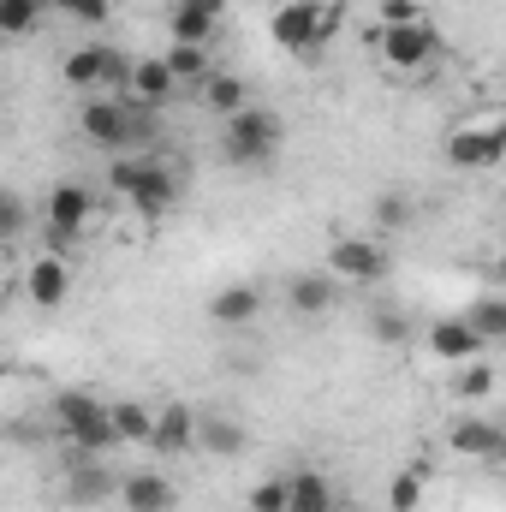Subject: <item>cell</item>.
I'll return each instance as SVG.
<instances>
[{"label":"cell","mask_w":506,"mask_h":512,"mask_svg":"<svg viewBox=\"0 0 506 512\" xmlns=\"http://www.w3.org/2000/svg\"><path fill=\"white\" fill-rule=\"evenodd\" d=\"M173 6H185V12H197V18H215V24H221V12H227V0H173Z\"/></svg>","instance_id":"obj_37"},{"label":"cell","mask_w":506,"mask_h":512,"mask_svg":"<svg viewBox=\"0 0 506 512\" xmlns=\"http://www.w3.org/2000/svg\"><path fill=\"white\" fill-rule=\"evenodd\" d=\"M24 298H30L36 310H60V304L72 298V268H66V256H54V251L30 256V268H24Z\"/></svg>","instance_id":"obj_12"},{"label":"cell","mask_w":506,"mask_h":512,"mask_svg":"<svg viewBox=\"0 0 506 512\" xmlns=\"http://www.w3.org/2000/svg\"><path fill=\"white\" fill-rule=\"evenodd\" d=\"M316 12H322V0H286V6L268 18V36H274L286 54H316Z\"/></svg>","instance_id":"obj_13"},{"label":"cell","mask_w":506,"mask_h":512,"mask_svg":"<svg viewBox=\"0 0 506 512\" xmlns=\"http://www.w3.org/2000/svg\"><path fill=\"white\" fill-rule=\"evenodd\" d=\"M328 274H334L340 286H376L381 274H387V251H381V239L340 233V239L328 245Z\"/></svg>","instance_id":"obj_8"},{"label":"cell","mask_w":506,"mask_h":512,"mask_svg":"<svg viewBox=\"0 0 506 512\" xmlns=\"http://www.w3.org/2000/svg\"><path fill=\"white\" fill-rule=\"evenodd\" d=\"M376 54H381V66H393V72H423L441 54V30H435V18H423V24H381Z\"/></svg>","instance_id":"obj_6"},{"label":"cell","mask_w":506,"mask_h":512,"mask_svg":"<svg viewBox=\"0 0 506 512\" xmlns=\"http://www.w3.org/2000/svg\"><path fill=\"white\" fill-rule=\"evenodd\" d=\"M465 316H471V328H477L489 346H506V298H477Z\"/></svg>","instance_id":"obj_27"},{"label":"cell","mask_w":506,"mask_h":512,"mask_svg":"<svg viewBox=\"0 0 506 512\" xmlns=\"http://www.w3.org/2000/svg\"><path fill=\"white\" fill-rule=\"evenodd\" d=\"M197 411L185 405V399H161L155 405V441H149V453H161V459H185L191 447H197Z\"/></svg>","instance_id":"obj_10"},{"label":"cell","mask_w":506,"mask_h":512,"mask_svg":"<svg viewBox=\"0 0 506 512\" xmlns=\"http://www.w3.org/2000/svg\"><path fill=\"white\" fill-rule=\"evenodd\" d=\"M245 507L251 512H286V477H262V483H251Z\"/></svg>","instance_id":"obj_31"},{"label":"cell","mask_w":506,"mask_h":512,"mask_svg":"<svg viewBox=\"0 0 506 512\" xmlns=\"http://www.w3.org/2000/svg\"><path fill=\"white\" fill-rule=\"evenodd\" d=\"M286 304H292L298 316H328V310L340 304V280H334L328 268H304V274L286 280Z\"/></svg>","instance_id":"obj_15"},{"label":"cell","mask_w":506,"mask_h":512,"mask_svg":"<svg viewBox=\"0 0 506 512\" xmlns=\"http://www.w3.org/2000/svg\"><path fill=\"white\" fill-rule=\"evenodd\" d=\"M340 24H346V6L340 0H322V12H316V48H328L340 36Z\"/></svg>","instance_id":"obj_34"},{"label":"cell","mask_w":506,"mask_h":512,"mask_svg":"<svg viewBox=\"0 0 506 512\" xmlns=\"http://www.w3.org/2000/svg\"><path fill=\"white\" fill-rule=\"evenodd\" d=\"M108 495H120V483H114L96 459H90V465H78V471L66 477V501H72V507H102Z\"/></svg>","instance_id":"obj_22"},{"label":"cell","mask_w":506,"mask_h":512,"mask_svg":"<svg viewBox=\"0 0 506 512\" xmlns=\"http://www.w3.org/2000/svg\"><path fill=\"white\" fill-rule=\"evenodd\" d=\"M48 12H54L48 0H0V30H6V36H30Z\"/></svg>","instance_id":"obj_26"},{"label":"cell","mask_w":506,"mask_h":512,"mask_svg":"<svg viewBox=\"0 0 506 512\" xmlns=\"http://www.w3.org/2000/svg\"><path fill=\"white\" fill-rule=\"evenodd\" d=\"M429 352L459 370V364H477L489 352V340L471 328V316H441V322H429Z\"/></svg>","instance_id":"obj_11"},{"label":"cell","mask_w":506,"mask_h":512,"mask_svg":"<svg viewBox=\"0 0 506 512\" xmlns=\"http://www.w3.org/2000/svg\"><path fill=\"white\" fill-rule=\"evenodd\" d=\"M78 131H84V143H96V149H131V108L126 102H114V96H84V108H78Z\"/></svg>","instance_id":"obj_9"},{"label":"cell","mask_w":506,"mask_h":512,"mask_svg":"<svg viewBox=\"0 0 506 512\" xmlns=\"http://www.w3.org/2000/svg\"><path fill=\"white\" fill-rule=\"evenodd\" d=\"M203 310H209V322H221V328H245V322L262 316V292H256L251 280H227V286L209 292Z\"/></svg>","instance_id":"obj_16"},{"label":"cell","mask_w":506,"mask_h":512,"mask_svg":"<svg viewBox=\"0 0 506 512\" xmlns=\"http://www.w3.org/2000/svg\"><path fill=\"white\" fill-rule=\"evenodd\" d=\"M161 60L173 66L179 84H209V78H215V54H209V42H167Z\"/></svg>","instance_id":"obj_21"},{"label":"cell","mask_w":506,"mask_h":512,"mask_svg":"<svg viewBox=\"0 0 506 512\" xmlns=\"http://www.w3.org/2000/svg\"><path fill=\"white\" fill-rule=\"evenodd\" d=\"M203 90V108L209 114H221V120H233V114H245L251 108V84L239 78V72H215L209 84H197Z\"/></svg>","instance_id":"obj_20"},{"label":"cell","mask_w":506,"mask_h":512,"mask_svg":"<svg viewBox=\"0 0 506 512\" xmlns=\"http://www.w3.org/2000/svg\"><path fill=\"white\" fill-rule=\"evenodd\" d=\"M0 227H6V245H18V233H24V197L18 191L0 197Z\"/></svg>","instance_id":"obj_35"},{"label":"cell","mask_w":506,"mask_h":512,"mask_svg":"<svg viewBox=\"0 0 506 512\" xmlns=\"http://www.w3.org/2000/svg\"><path fill=\"white\" fill-rule=\"evenodd\" d=\"M495 268H501V280H506V251H501V262H495Z\"/></svg>","instance_id":"obj_38"},{"label":"cell","mask_w":506,"mask_h":512,"mask_svg":"<svg viewBox=\"0 0 506 512\" xmlns=\"http://www.w3.org/2000/svg\"><path fill=\"white\" fill-rule=\"evenodd\" d=\"M120 501H126V512H173L179 507V489L161 471H131L120 483Z\"/></svg>","instance_id":"obj_18"},{"label":"cell","mask_w":506,"mask_h":512,"mask_svg":"<svg viewBox=\"0 0 506 512\" xmlns=\"http://www.w3.org/2000/svg\"><path fill=\"white\" fill-rule=\"evenodd\" d=\"M423 489H429V465H405L387 483V512H417L423 507Z\"/></svg>","instance_id":"obj_25"},{"label":"cell","mask_w":506,"mask_h":512,"mask_svg":"<svg viewBox=\"0 0 506 512\" xmlns=\"http://www.w3.org/2000/svg\"><path fill=\"white\" fill-rule=\"evenodd\" d=\"M108 191L126 197L137 215H167L179 203V173L161 155H126L108 167Z\"/></svg>","instance_id":"obj_2"},{"label":"cell","mask_w":506,"mask_h":512,"mask_svg":"<svg viewBox=\"0 0 506 512\" xmlns=\"http://www.w3.org/2000/svg\"><path fill=\"white\" fill-rule=\"evenodd\" d=\"M405 221H411V203H405L399 191H381V197H376V227L393 233V227H405Z\"/></svg>","instance_id":"obj_33"},{"label":"cell","mask_w":506,"mask_h":512,"mask_svg":"<svg viewBox=\"0 0 506 512\" xmlns=\"http://www.w3.org/2000/svg\"><path fill=\"white\" fill-rule=\"evenodd\" d=\"M60 18H72V24H102L108 12H114V0H48Z\"/></svg>","instance_id":"obj_32"},{"label":"cell","mask_w":506,"mask_h":512,"mask_svg":"<svg viewBox=\"0 0 506 512\" xmlns=\"http://www.w3.org/2000/svg\"><path fill=\"white\" fill-rule=\"evenodd\" d=\"M334 512H346V507H334Z\"/></svg>","instance_id":"obj_39"},{"label":"cell","mask_w":506,"mask_h":512,"mask_svg":"<svg viewBox=\"0 0 506 512\" xmlns=\"http://www.w3.org/2000/svg\"><path fill=\"white\" fill-rule=\"evenodd\" d=\"M334 483H328V471H316V465H298L292 477H286V512H334Z\"/></svg>","instance_id":"obj_19"},{"label":"cell","mask_w":506,"mask_h":512,"mask_svg":"<svg viewBox=\"0 0 506 512\" xmlns=\"http://www.w3.org/2000/svg\"><path fill=\"white\" fill-rule=\"evenodd\" d=\"M54 429H60L84 459H96V453L120 447L114 399H102V393H90V387H60V393H54Z\"/></svg>","instance_id":"obj_1"},{"label":"cell","mask_w":506,"mask_h":512,"mask_svg":"<svg viewBox=\"0 0 506 512\" xmlns=\"http://www.w3.org/2000/svg\"><path fill=\"white\" fill-rule=\"evenodd\" d=\"M370 334H376L381 346H405L411 340V316L393 310V304H381V310H370Z\"/></svg>","instance_id":"obj_28"},{"label":"cell","mask_w":506,"mask_h":512,"mask_svg":"<svg viewBox=\"0 0 506 512\" xmlns=\"http://www.w3.org/2000/svg\"><path fill=\"white\" fill-rule=\"evenodd\" d=\"M131 102H143V108H167V96L179 90V78H173V66L161 60V54H143V60H131Z\"/></svg>","instance_id":"obj_17"},{"label":"cell","mask_w":506,"mask_h":512,"mask_svg":"<svg viewBox=\"0 0 506 512\" xmlns=\"http://www.w3.org/2000/svg\"><path fill=\"white\" fill-rule=\"evenodd\" d=\"M60 78H66L72 90H84V96H102V90L131 84V60L114 48V42H84V48H72V54H66Z\"/></svg>","instance_id":"obj_5"},{"label":"cell","mask_w":506,"mask_h":512,"mask_svg":"<svg viewBox=\"0 0 506 512\" xmlns=\"http://www.w3.org/2000/svg\"><path fill=\"white\" fill-rule=\"evenodd\" d=\"M447 161L459 173H489L506 161V120L501 114H483V120H465V126L447 131Z\"/></svg>","instance_id":"obj_4"},{"label":"cell","mask_w":506,"mask_h":512,"mask_svg":"<svg viewBox=\"0 0 506 512\" xmlns=\"http://www.w3.org/2000/svg\"><path fill=\"white\" fill-rule=\"evenodd\" d=\"M114 423H120V447L155 441V405H143V399H114Z\"/></svg>","instance_id":"obj_23"},{"label":"cell","mask_w":506,"mask_h":512,"mask_svg":"<svg viewBox=\"0 0 506 512\" xmlns=\"http://www.w3.org/2000/svg\"><path fill=\"white\" fill-rule=\"evenodd\" d=\"M429 18V6H417V0H381V24H423Z\"/></svg>","instance_id":"obj_36"},{"label":"cell","mask_w":506,"mask_h":512,"mask_svg":"<svg viewBox=\"0 0 506 512\" xmlns=\"http://www.w3.org/2000/svg\"><path fill=\"white\" fill-rule=\"evenodd\" d=\"M42 221H48V239H84L96 227V191L84 179H60L42 203Z\"/></svg>","instance_id":"obj_7"},{"label":"cell","mask_w":506,"mask_h":512,"mask_svg":"<svg viewBox=\"0 0 506 512\" xmlns=\"http://www.w3.org/2000/svg\"><path fill=\"white\" fill-rule=\"evenodd\" d=\"M280 143H286L280 114H268V108H256V102L221 126V155H227L233 167H268V161L280 155Z\"/></svg>","instance_id":"obj_3"},{"label":"cell","mask_w":506,"mask_h":512,"mask_svg":"<svg viewBox=\"0 0 506 512\" xmlns=\"http://www.w3.org/2000/svg\"><path fill=\"white\" fill-rule=\"evenodd\" d=\"M167 30H173V42H209V36H215V18H197V12H185V6H173V18H167Z\"/></svg>","instance_id":"obj_30"},{"label":"cell","mask_w":506,"mask_h":512,"mask_svg":"<svg viewBox=\"0 0 506 512\" xmlns=\"http://www.w3.org/2000/svg\"><path fill=\"white\" fill-rule=\"evenodd\" d=\"M197 447L215 453V459H233V453H245V423H233V417H203V423H197Z\"/></svg>","instance_id":"obj_24"},{"label":"cell","mask_w":506,"mask_h":512,"mask_svg":"<svg viewBox=\"0 0 506 512\" xmlns=\"http://www.w3.org/2000/svg\"><path fill=\"white\" fill-rule=\"evenodd\" d=\"M453 393H459V399H489V393H495V370H489L483 358H477V364H459Z\"/></svg>","instance_id":"obj_29"},{"label":"cell","mask_w":506,"mask_h":512,"mask_svg":"<svg viewBox=\"0 0 506 512\" xmlns=\"http://www.w3.org/2000/svg\"><path fill=\"white\" fill-rule=\"evenodd\" d=\"M501 441H506V429L495 417H459V423L447 429V447H453L459 459H489V465H501Z\"/></svg>","instance_id":"obj_14"}]
</instances>
